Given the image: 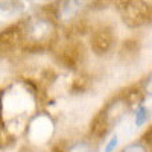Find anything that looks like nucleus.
<instances>
[{
  "label": "nucleus",
  "mask_w": 152,
  "mask_h": 152,
  "mask_svg": "<svg viewBox=\"0 0 152 152\" xmlns=\"http://www.w3.org/2000/svg\"><path fill=\"white\" fill-rule=\"evenodd\" d=\"M116 146H117V135H113L111 140H110V143L105 146V152H111Z\"/></svg>",
  "instance_id": "2"
},
{
  "label": "nucleus",
  "mask_w": 152,
  "mask_h": 152,
  "mask_svg": "<svg viewBox=\"0 0 152 152\" xmlns=\"http://www.w3.org/2000/svg\"><path fill=\"white\" fill-rule=\"evenodd\" d=\"M145 120H146V108L145 107H140L138 108V111H137V117H135V123L140 126V125H143L145 123Z\"/></svg>",
  "instance_id": "1"
},
{
  "label": "nucleus",
  "mask_w": 152,
  "mask_h": 152,
  "mask_svg": "<svg viewBox=\"0 0 152 152\" xmlns=\"http://www.w3.org/2000/svg\"><path fill=\"white\" fill-rule=\"evenodd\" d=\"M125 152H145V149L140 146H129L128 149H125Z\"/></svg>",
  "instance_id": "4"
},
{
  "label": "nucleus",
  "mask_w": 152,
  "mask_h": 152,
  "mask_svg": "<svg viewBox=\"0 0 152 152\" xmlns=\"http://www.w3.org/2000/svg\"><path fill=\"white\" fill-rule=\"evenodd\" d=\"M148 93L152 94V76H151V79L148 81Z\"/></svg>",
  "instance_id": "5"
},
{
  "label": "nucleus",
  "mask_w": 152,
  "mask_h": 152,
  "mask_svg": "<svg viewBox=\"0 0 152 152\" xmlns=\"http://www.w3.org/2000/svg\"><path fill=\"white\" fill-rule=\"evenodd\" d=\"M70 152H90V149L87 148V145H76L70 149Z\"/></svg>",
  "instance_id": "3"
}]
</instances>
